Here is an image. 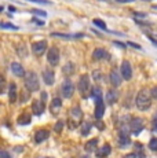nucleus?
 I'll return each mask as SVG.
<instances>
[{
    "mask_svg": "<svg viewBox=\"0 0 157 158\" xmlns=\"http://www.w3.org/2000/svg\"><path fill=\"white\" fill-rule=\"evenodd\" d=\"M91 96L92 99L95 101V118L96 120H101L104 117V113H105V103L102 101V91L99 87H94L91 89Z\"/></svg>",
    "mask_w": 157,
    "mask_h": 158,
    "instance_id": "1",
    "label": "nucleus"
},
{
    "mask_svg": "<svg viewBox=\"0 0 157 158\" xmlns=\"http://www.w3.org/2000/svg\"><path fill=\"white\" fill-rule=\"evenodd\" d=\"M135 105H137V107L141 111L147 110V109L152 106V95H150V91L146 89V88L141 89L137 95V99H135Z\"/></svg>",
    "mask_w": 157,
    "mask_h": 158,
    "instance_id": "2",
    "label": "nucleus"
},
{
    "mask_svg": "<svg viewBox=\"0 0 157 158\" xmlns=\"http://www.w3.org/2000/svg\"><path fill=\"white\" fill-rule=\"evenodd\" d=\"M83 120V111L78 106L70 109V113H69V120H68V125L70 129H76L78 127V124Z\"/></svg>",
    "mask_w": 157,
    "mask_h": 158,
    "instance_id": "3",
    "label": "nucleus"
},
{
    "mask_svg": "<svg viewBox=\"0 0 157 158\" xmlns=\"http://www.w3.org/2000/svg\"><path fill=\"white\" fill-rule=\"evenodd\" d=\"M25 87L29 92H35V91H39L40 88V84H39V78L36 76V73L29 72L25 74Z\"/></svg>",
    "mask_w": 157,
    "mask_h": 158,
    "instance_id": "4",
    "label": "nucleus"
},
{
    "mask_svg": "<svg viewBox=\"0 0 157 158\" xmlns=\"http://www.w3.org/2000/svg\"><path fill=\"white\" fill-rule=\"evenodd\" d=\"M78 92L81 94L83 98L90 96V77L87 74H83L78 80Z\"/></svg>",
    "mask_w": 157,
    "mask_h": 158,
    "instance_id": "5",
    "label": "nucleus"
},
{
    "mask_svg": "<svg viewBox=\"0 0 157 158\" xmlns=\"http://www.w3.org/2000/svg\"><path fill=\"white\" fill-rule=\"evenodd\" d=\"M47 60L51 66H57L59 62V50L57 47H51L47 52Z\"/></svg>",
    "mask_w": 157,
    "mask_h": 158,
    "instance_id": "6",
    "label": "nucleus"
},
{
    "mask_svg": "<svg viewBox=\"0 0 157 158\" xmlns=\"http://www.w3.org/2000/svg\"><path fill=\"white\" fill-rule=\"evenodd\" d=\"M47 50V41L46 40H40V41H36V43L32 44V51L35 55L41 56Z\"/></svg>",
    "mask_w": 157,
    "mask_h": 158,
    "instance_id": "7",
    "label": "nucleus"
},
{
    "mask_svg": "<svg viewBox=\"0 0 157 158\" xmlns=\"http://www.w3.org/2000/svg\"><path fill=\"white\" fill-rule=\"evenodd\" d=\"M129 128H131V132L134 135H138L142 129H143V120L141 117H134L129 123Z\"/></svg>",
    "mask_w": 157,
    "mask_h": 158,
    "instance_id": "8",
    "label": "nucleus"
},
{
    "mask_svg": "<svg viewBox=\"0 0 157 158\" xmlns=\"http://www.w3.org/2000/svg\"><path fill=\"white\" fill-rule=\"evenodd\" d=\"M61 92L65 98H70L74 92V85L70 80H65L61 85Z\"/></svg>",
    "mask_w": 157,
    "mask_h": 158,
    "instance_id": "9",
    "label": "nucleus"
},
{
    "mask_svg": "<svg viewBox=\"0 0 157 158\" xmlns=\"http://www.w3.org/2000/svg\"><path fill=\"white\" fill-rule=\"evenodd\" d=\"M120 74L124 80H131L132 77V69H131V65H129L128 60H123L121 66H120Z\"/></svg>",
    "mask_w": 157,
    "mask_h": 158,
    "instance_id": "10",
    "label": "nucleus"
},
{
    "mask_svg": "<svg viewBox=\"0 0 157 158\" xmlns=\"http://www.w3.org/2000/svg\"><path fill=\"white\" fill-rule=\"evenodd\" d=\"M61 106H62V101L61 98H54L53 101H51V105H50V111L53 115H57L59 113V110H61Z\"/></svg>",
    "mask_w": 157,
    "mask_h": 158,
    "instance_id": "11",
    "label": "nucleus"
},
{
    "mask_svg": "<svg viewBox=\"0 0 157 158\" xmlns=\"http://www.w3.org/2000/svg\"><path fill=\"white\" fill-rule=\"evenodd\" d=\"M109 77H110V84L113 85L114 88H117V87H120V84H121V74H120L117 70H112L110 72V74H109Z\"/></svg>",
    "mask_w": 157,
    "mask_h": 158,
    "instance_id": "12",
    "label": "nucleus"
},
{
    "mask_svg": "<svg viewBox=\"0 0 157 158\" xmlns=\"http://www.w3.org/2000/svg\"><path fill=\"white\" fill-rule=\"evenodd\" d=\"M44 109H46V106H44V103L41 102V101H33L32 103V110H33V113H35V115H41L43 114V111H44Z\"/></svg>",
    "mask_w": 157,
    "mask_h": 158,
    "instance_id": "13",
    "label": "nucleus"
},
{
    "mask_svg": "<svg viewBox=\"0 0 157 158\" xmlns=\"http://www.w3.org/2000/svg\"><path fill=\"white\" fill-rule=\"evenodd\" d=\"M92 58H94L95 60H101V59H109L110 56L106 50H104V48H96L94 52H92Z\"/></svg>",
    "mask_w": 157,
    "mask_h": 158,
    "instance_id": "14",
    "label": "nucleus"
},
{
    "mask_svg": "<svg viewBox=\"0 0 157 158\" xmlns=\"http://www.w3.org/2000/svg\"><path fill=\"white\" fill-rule=\"evenodd\" d=\"M43 80L47 85H53L54 80H55V76H54V72L50 70V69H44L43 70Z\"/></svg>",
    "mask_w": 157,
    "mask_h": 158,
    "instance_id": "15",
    "label": "nucleus"
},
{
    "mask_svg": "<svg viewBox=\"0 0 157 158\" xmlns=\"http://www.w3.org/2000/svg\"><path fill=\"white\" fill-rule=\"evenodd\" d=\"M11 72H13L17 77H22L23 74H26L25 70H23V66L21 65L19 62H13L11 63Z\"/></svg>",
    "mask_w": 157,
    "mask_h": 158,
    "instance_id": "16",
    "label": "nucleus"
},
{
    "mask_svg": "<svg viewBox=\"0 0 157 158\" xmlns=\"http://www.w3.org/2000/svg\"><path fill=\"white\" fill-rule=\"evenodd\" d=\"M48 136H50V132H48L47 129H40L36 132L35 135V142L36 143H41V142H44L46 139H48Z\"/></svg>",
    "mask_w": 157,
    "mask_h": 158,
    "instance_id": "17",
    "label": "nucleus"
},
{
    "mask_svg": "<svg viewBox=\"0 0 157 158\" xmlns=\"http://www.w3.org/2000/svg\"><path fill=\"white\" fill-rule=\"evenodd\" d=\"M8 99H10V102H15L17 101V84L11 83L10 87H8Z\"/></svg>",
    "mask_w": 157,
    "mask_h": 158,
    "instance_id": "18",
    "label": "nucleus"
},
{
    "mask_svg": "<svg viewBox=\"0 0 157 158\" xmlns=\"http://www.w3.org/2000/svg\"><path fill=\"white\" fill-rule=\"evenodd\" d=\"M96 146H98V139H91V140H88L86 144H84V150L87 151V153H91V151L96 150Z\"/></svg>",
    "mask_w": 157,
    "mask_h": 158,
    "instance_id": "19",
    "label": "nucleus"
},
{
    "mask_svg": "<svg viewBox=\"0 0 157 158\" xmlns=\"http://www.w3.org/2000/svg\"><path fill=\"white\" fill-rule=\"evenodd\" d=\"M117 98H119V95H117V92L114 89H109L106 94V102L109 103V105H113V103L117 102Z\"/></svg>",
    "mask_w": 157,
    "mask_h": 158,
    "instance_id": "20",
    "label": "nucleus"
},
{
    "mask_svg": "<svg viewBox=\"0 0 157 158\" xmlns=\"http://www.w3.org/2000/svg\"><path fill=\"white\" fill-rule=\"evenodd\" d=\"M129 143H131L129 136L125 135V133H120V136H119V146L120 147H125V146H128Z\"/></svg>",
    "mask_w": 157,
    "mask_h": 158,
    "instance_id": "21",
    "label": "nucleus"
},
{
    "mask_svg": "<svg viewBox=\"0 0 157 158\" xmlns=\"http://www.w3.org/2000/svg\"><path fill=\"white\" fill-rule=\"evenodd\" d=\"M110 154V146L109 144H105L104 147L101 148L99 151H96V157L98 158H104V157H108Z\"/></svg>",
    "mask_w": 157,
    "mask_h": 158,
    "instance_id": "22",
    "label": "nucleus"
},
{
    "mask_svg": "<svg viewBox=\"0 0 157 158\" xmlns=\"http://www.w3.org/2000/svg\"><path fill=\"white\" fill-rule=\"evenodd\" d=\"M91 128H92V124H91V123H88V121L83 123V124H81V128H80L81 135H83V136H87V135L90 133V131H91Z\"/></svg>",
    "mask_w": 157,
    "mask_h": 158,
    "instance_id": "23",
    "label": "nucleus"
},
{
    "mask_svg": "<svg viewBox=\"0 0 157 158\" xmlns=\"http://www.w3.org/2000/svg\"><path fill=\"white\" fill-rule=\"evenodd\" d=\"M18 124L19 125H28V124H31V115L29 114H21L19 117H18Z\"/></svg>",
    "mask_w": 157,
    "mask_h": 158,
    "instance_id": "24",
    "label": "nucleus"
},
{
    "mask_svg": "<svg viewBox=\"0 0 157 158\" xmlns=\"http://www.w3.org/2000/svg\"><path fill=\"white\" fill-rule=\"evenodd\" d=\"M53 37H62V39H80L83 35H63V33H51Z\"/></svg>",
    "mask_w": 157,
    "mask_h": 158,
    "instance_id": "25",
    "label": "nucleus"
},
{
    "mask_svg": "<svg viewBox=\"0 0 157 158\" xmlns=\"http://www.w3.org/2000/svg\"><path fill=\"white\" fill-rule=\"evenodd\" d=\"M94 25H96L98 28H101L102 30H106V32H109V29H108L106 23H105L104 21H101V19H94Z\"/></svg>",
    "mask_w": 157,
    "mask_h": 158,
    "instance_id": "26",
    "label": "nucleus"
},
{
    "mask_svg": "<svg viewBox=\"0 0 157 158\" xmlns=\"http://www.w3.org/2000/svg\"><path fill=\"white\" fill-rule=\"evenodd\" d=\"M149 148L153 151H157V138H152L149 142Z\"/></svg>",
    "mask_w": 157,
    "mask_h": 158,
    "instance_id": "27",
    "label": "nucleus"
},
{
    "mask_svg": "<svg viewBox=\"0 0 157 158\" xmlns=\"http://www.w3.org/2000/svg\"><path fill=\"white\" fill-rule=\"evenodd\" d=\"M28 2H32V3H36V4H41V6H50L53 4V2H50V0H28Z\"/></svg>",
    "mask_w": 157,
    "mask_h": 158,
    "instance_id": "28",
    "label": "nucleus"
},
{
    "mask_svg": "<svg viewBox=\"0 0 157 158\" xmlns=\"http://www.w3.org/2000/svg\"><path fill=\"white\" fill-rule=\"evenodd\" d=\"M0 28H6V29H13V30H17L18 28L13 23H8V22H0Z\"/></svg>",
    "mask_w": 157,
    "mask_h": 158,
    "instance_id": "29",
    "label": "nucleus"
},
{
    "mask_svg": "<svg viewBox=\"0 0 157 158\" xmlns=\"http://www.w3.org/2000/svg\"><path fill=\"white\" fill-rule=\"evenodd\" d=\"M62 128H63V121H61V120H59L58 123L55 124V127H54V131H55L57 133H61Z\"/></svg>",
    "mask_w": 157,
    "mask_h": 158,
    "instance_id": "30",
    "label": "nucleus"
},
{
    "mask_svg": "<svg viewBox=\"0 0 157 158\" xmlns=\"http://www.w3.org/2000/svg\"><path fill=\"white\" fill-rule=\"evenodd\" d=\"M63 73H65V74H72V73H73V65H72V63L66 65L65 68H63Z\"/></svg>",
    "mask_w": 157,
    "mask_h": 158,
    "instance_id": "31",
    "label": "nucleus"
},
{
    "mask_svg": "<svg viewBox=\"0 0 157 158\" xmlns=\"http://www.w3.org/2000/svg\"><path fill=\"white\" fill-rule=\"evenodd\" d=\"M4 89H6V78L3 76H0V94L4 92Z\"/></svg>",
    "mask_w": 157,
    "mask_h": 158,
    "instance_id": "32",
    "label": "nucleus"
},
{
    "mask_svg": "<svg viewBox=\"0 0 157 158\" xmlns=\"http://www.w3.org/2000/svg\"><path fill=\"white\" fill-rule=\"evenodd\" d=\"M152 129L157 132V113L153 115V120H152Z\"/></svg>",
    "mask_w": 157,
    "mask_h": 158,
    "instance_id": "33",
    "label": "nucleus"
},
{
    "mask_svg": "<svg viewBox=\"0 0 157 158\" xmlns=\"http://www.w3.org/2000/svg\"><path fill=\"white\" fill-rule=\"evenodd\" d=\"M0 158H11V154L6 150H0Z\"/></svg>",
    "mask_w": 157,
    "mask_h": 158,
    "instance_id": "34",
    "label": "nucleus"
},
{
    "mask_svg": "<svg viewBox=\"0 0 157 158\" xmlns=\"http://www.w3.org/2000/svg\"><path fill=\"white\" fill-rule=\"evenodd\" d=\"M32 13L35 15H40V17H47L46 11H41V10H32Z\"/></svg>",
    "mask_w": 157,
    "mask_h": 158,
    "instance_id": "35",
    "label": "nucleus"
},
{
    "mask_svg": "<svg viewBox=\"0 0 157 158\" xmlns=\"http://www.w3.org/2000/svg\"><path fill=\"white\" fill-rule=\"evenodd\" d=\"M95 125H96V128H98L99 131H104L105 129V124L104 123H102V121H96V124H95Z\"/></svg>",
    "mask_w": 157,
    "mask_h": 158,
    "instance_id": "36",
    "label": "nucleus"
},
{
    "mask_svg": "<svg viewBox=\"0 0 157 158\" xmlns=\"http://www.w3.org/2000/svg\"><path fill=\"white\" fill-rule=\"evenodd\" d=\"M47 99H48V94L46 92V91H44V92H41V99H40V101L43 102V103H46Z\"/></svg>",
    "mask_w": 157,
    "mask_h": 158,
    "instance_id": "37",
    "label": "nucleus"
},
{
    "mask_svg": "<svg viewBox=\"0 0 157 158\" xmlns=\"http://www.w3.org/2000/svg\"><path fill=\"white\" fill-rule=\"evenodd\" d=\"M94 78H95L96 81H98L99 78H102V73L99 72V70H95V72H94Z\"/></svg>",
    "mask_w": 157,
    "mask_h": 158,
    "instance_id": "38",
    "label": "nucleus"
},
{
    "mask_svg": "<svg viewBox=\"0 0 157 158\" xmlns=\"http://www.w3.org/2000/svg\"><path fill=\"white\" fill-rule=\"evenodd\" d=\"M150 95H152V98H155V99H157V87H155V88H152V91H150Z\"/></svg>",
    "mask_w": 157,
    "mask_h": 158,
    "instance_id": "39",
    "label": "nucleus"
},
{
    "mask_svg": "<svg viewBox=\"0 0 157 158\" xmlns=\"http://www.w3.org/2000/svg\"><path fill=\"white\" fill-rule=\"evenodd\" d=\"M123 158H137V154H134V153H129V154H125Z\"/></svg>",
    "mask_w": 157,
    "mask_h": 158,
    "instance_id": "40",
    "label": "nucleus"
},
{
    "mask_svg": "<svg viewBox=\"0 0 157 158\" xmlns=\"http://www.w3.org/2000/svg\"><path fill=\"white\" fill-rule=\"evenodd\" d=\"M128 45H131V47H134V48H138V50H141V45H139V44H135V43H132V41H129Z\"/></svg>",
    "mask_w": 157,
    "mask_h": 158,
    "instance_id": "41",
    "label": "nucleus"
},
{
    "mask_svg": "<svg viewBox=\"0 0 157 158\" xmlns=\"http://www.w3.org/2000/svg\"><path fill=\"white\" fill-rule=\"evenodd\" d=\"M114 44H116V45H117V47L123 48V50H124V48H125V44H123V43H119V41H114Z\"/></svg>",
    "mask_w": 157,
    "mask_h": 158,
    "instance_id": "42",
    "label": "nucleus"
},
{
    "mask_svg": "<svg viewBox=\"0 0 157 158\" xmlns=\"http://www.w3.org/2000/svg\"><path fill=\"white\" fill-rule=\"evenodd\" d=\"M119 3H131V2H135V0H116Z\"/></svg>",
    "mask_w": 157,
    "mask_h": 158,
    "instance_id": "43",
    "label": "nucleus"
},
{
    "mask_svg": "<svg viewBox=\"0 0 157 158\" xmlns=\"http://www.w3.org/2000/svg\"><path fill=\"white\" fill-rule=\"evenodd\" d=\"M8 10H10L11 13H14V11H15V7H13V6H10V7H8Z\"/></svg>",
    "mask_w": 157,
    "mask_h": 158,
    "instance_id": "44",
    "label": "nucleus"
},
{
    "mask_svg": "<svg viewBox=\"0 0 157 158\" xmlns=\"http://www.w3.org/2000/svg\"><path fill=\"white\" fill-rule=\"evenodd\" d=\"M152 8L153 10H157V6H152Z\"/></svg>",
    "mask_w": 157,
    "mask_h": 158,
    "instance_id": "45",
    "label": "nucleus"
},
{
    "mask_svg": "<svg viewBox=\"0 0 157 158\" xmlns=\"http://www.w3.org/2000/svg\"><path fill=\"white\" fill-rule=\"evenodd\" d=\"M80 158H90L88 156H83V157H80Z\"/></svg>",
    "mask_w": 157,
    "mask_h": 158,
    "instance_id": "46",
    "label": "nucleus"
},
{
    "mask_svg": "<svg viewBox=\"0 0 157 158\" xmlns=\"http://www.w3.org/2000/svg\"><path fill=\"white\" fill-rule=\"evenodd\" d=\"M39 158H53V157H39Z\"/></svg>",
    "mask_w": 157,
    "mask_h": 158,
    "instance_id": "47",
    "label": "nucleus"
},
{
    "mask_svg": "<svg viewBox=\"0 0 157 158\" xmlns=\"http://www.w3.org/2000/svg\"><path fill=\"white\" fill-rule=\"evenodd\" d=\"M0 11H3V6H0Z\"/></svg>",
    "mask_w": 157,
    "mask_h": 158,
    "instance_id": "48",
    "label": "nucleus"
}]
</instances>
